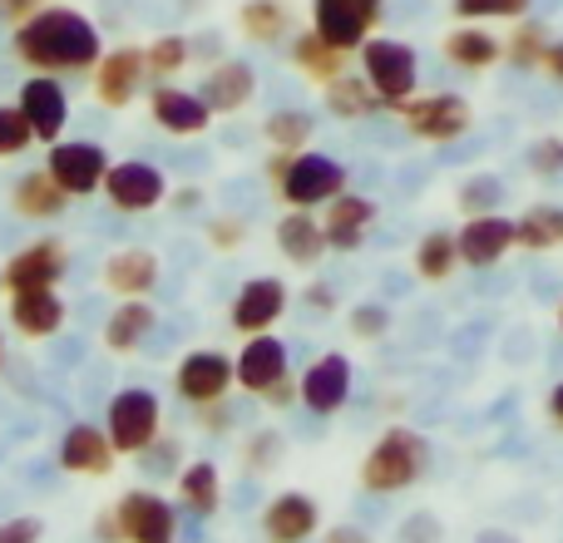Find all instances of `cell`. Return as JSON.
<instances>
[{
	"instance_id": "obj_1",
	"label": "cell",
	"mask_w": 563,
	"mask_h": 543,
	"mask_svg": "<svg viewBox=\"0 0 563 543\" xmlns=\"http://www.w3.org/2000/svg\"><path fill=\"white\" fill-rule=\"evenodd\" d=\"M99 55H104L99 25L65 0H49L15 25V59L40 75H79V69H95Z\"/></svg>"
},
{
	"instance_id": "obj_2",
	"label": "cell",
	"mask_w": 563,
	"mask_h": 543,
	"mask_svg": "<svg viewBox=\"0 0 563 543\" xmlns=\"http://www.w3.org/2000/svg\"><path fill=\"white\" fill-rule=\"evenodd\" d=\"M361 69H366L371 89L380 95V104H406L416 95L420 65H416V49L400 45V40H366L361 45Z\"/></svg>"
},
{
	"instance_id": "obj_3",
	"label": "cell",
	"mask_w": 563,
	"mask_h": 543,
	"mask_svg": "<svg viewBox=\"0 0 563 543\" xmlns=\"http://www.w3.org/2000/svg\"><path fill=\"white\" fill-rule=\"evenodd\" d=\"M420 469H426V440L410 435V430H390V435L371 450L361 479H366V489H376V495H396Z\"/></svg>"
},
{
	"instance_id": "obj_4",
	"label": "cell",
	"mask_w": 563,
	"mask_h": 543,
	"mask_svg": "<svg viewBox=\"0 0 563 543\" xmlns=\"http://www.w3.org/2000/svg\"><path fill=\"white\" fill-rule=\"evenodd\" d=\"M158 415H164V406H158L154 390H139V386L134 390H119V396L104 406L109 440H114L119 455H139V450L154 445Z\"/></svg>"
},
{
	"instance_id": "obj_5",
	"label": "cell",
	"mask_w": 563,
	"mask_h": 543,
	"mask_svg": "<svg viewBox=\"0 0 563 543\" xmlns=\"http://www.w3.org/2000/svg\"><path fill=\"white\" fill-rule=\"evenodd\" d=\"M49 178L65 188L69 198H89L104 188V174H109V154L89 138H69V144H49V158H45Z\"/></svg>"
},
{
	"instance_id": "obj_6",
	"label": "cell",
	"mask_w": 563,
	"mask_h": 543,
	"mask_svg": "<svg viewBox=\"0 0 563 543\" xmlns=\"http://www.w3.org/2000/svg\"><path fill=\"white\" fill-rule=\"evenodd\" d=\"M277 184L291 208H317V203H331L346 188V168L327 154H297V158H287V174Z\"/></svg>"
},
{
	"instance_id": "obj_7",
	"label": "cell",
	"mask_w": 563,
	"mask_h": 543,
	"mask_svg": "<svg viewBox=\"0 0 563 543\" xmlns=\"http://www.w3.org/2000/svg\"><path fill=\"white\" fill-rule=\"evenodd\" d=\"M386 0H311V30L336 49H361Z\"/></svg>"
},
{
	"instance_id": "obj_8",
	"label": "cell",
	"mask_w": 563,
	"mask_h": 543,
	"mask_svg": "<svg viewBox=\"0 0 563 543\" xmlns=\"http://www.w3.org/2000/svg\"><path fill=\"white\" fill-rule=\"evenodd\" d=\"M104 193L119 213H148V208H158L168 198V178L148 158H124V164H109Z\"/></svg>"
},
{
	"instance_id": "obj_9",
	"label": "cell",
	"mask_w": 563,
	"mask_h": 543,
	"mask_svg": "<svg viewBox=\"0 0 563 543\" xmlns=\"http://www.w3.org/2000/svg\"><path fill=\"white\" fill-rule=\"evenodd\" d=\"M15 104H20V114L30 119V129H35V144H55V138L65 134L69 95H65V85H59V75H40V69H30V79L20 85Z\"/></svg>"
},
{
	"instance_id": "obj_10",
	"label": "cell",
	"mask_w": 563,
	"mask_h": 543,
	"mask_svg": "<svg viewBox=\"0 0 563 543\" xmlns=\"http://www.w3.org/2000/svg\"><path fill=\"white\" fill-rule=\"evenodd\" d=\"M144 79H148L144 49H139V45H119V49H109V55H99V65H95V99L104 109H124V104H134V95L144 89Z\"/></svg>"
},
{
	"instance_id": "obj_11",
	"label": "cell",
	"mask_w": 563,
	"mask_h": 543,
	"mask_svg": "<svg viewBox=\"0 0 563 543\" xmlns=\"http://www.w3.org/2000/svg\"><path fill=\"white\" fill-rule=\"evenodd\" d=\"M114 519H119V539L129 543H174V529H178L174 505L148 495V489H134V495L119 499Z\"/></svg>"
},
{
	"instance_id": "obj_12",
	"label": "cell",
	"mask_w": 563,
	"mask_h": 543,
	"mask_svg": "<svg viewBox=\"0 0 563 543\" xmlns=\"http://www.w3.org/2000/svg\"><path fill=\"white\" fill-rule=\"evenodd\" d=\"M148 109H154V124L174 138H194L213 124V109L198 89H178V85H158L148 95Z\"/></svg>"
},
{
	"instance_id": "obj_13",
	"label": "cell",
	"mask_w": 563,
	"mask_h": 543,
	"mask_svg": "<svg viewBox=\"0 0 563 543\" xmlns=\"http://www.w3.org/2000/svg\"><path fill=\"white\" fill-rule=\"evenodd\" d=\"M233 376H238V366L228 356H218V351H194V356H184L174 370L178 396L194 400V406H213V400L233 386Z\"/></svg>"
},
{
	"instance_id": "obj_14",
	"label": "cell",
	"mask_w": 563,
	"mask_h": 543,
	"mask_svg": "<svg viewBox=\"0 0 563 543\" xmlns=\"http://www.w3.org/2000/svg\"><path fill=\"white\" fill-rule=\"evenodd\" d=\"M198 95L208 99V109L213 114H238V109L253 104L257 95V69L247 65V59H218L213 69L203 75V85H198Z\"/></svg>"
},
{
	"instance_id": "obj_15",
	"label": "cell",
	"mask_w": 563,
	"mask_h": 543,
	"mask_svg": "<svg viewBox=\"0 0 563 543\" xmlns=\"http://www.w3.org/2000/svg\"><path fill=\"white\" fill-rule=\"evenodd\" d=\"M406 109V129L416 138H460L470 129V104L460 95H430V99H416V104H400Z\"/></svg>"
},
{
	"instance_id": "obj_16",
	"label": "cell",
	"mask_w": 563,
	"mask_h": 543,
	"mask_svg": "<svg viewBox=\"0 0 563 543\" xmlns=\"http://www.w3.org/2000/svg\"><path fill=\"white\" fill-rule=\"evenodd\" d=\"M65 267H69L65 247H59L55 237H45V243H30V247H20V253L10 257V267H5V287H10V291L55 287V281L65 277Z\"/></svg>"
},
{
	"instance_id": "obj_17",
	"label": "cell",
	"mask_w": 563,
	"mask_h": 543,
	"mask_svg": "<svg viewBox=\"0 0 563 543\" xmlns=\"http://www.w3.org/2000/svg\"><path fill=\"white\" fill-rule=\"evenodd\" d=\"M114 440L109 430H95V425H69L65 440H59V469L69 475H109L114 465Z\"/></svg>"
},
{
	"instance_id": "obj_18",
	"label": "cell",
	"mask_w": 563,
	"mask_h": 543,
	"mask_svg": "<svg viewBox=\"0 0 563 543\" xmlns=\"http://www.w3.org/2000/svg\"><path fill=\"white\" fill-rule=\"evenodd\" d=\"M287 311V287L277 277H253L233 301V326L238 331H267Z\"/></svg>"
},
{
	"instance_id": "obj_19",
	"label": "cell",
	"mask_w": 563,
	"mask_h": 543,
	"mask_svg": "<svg viewBox=\"0 0 563 543\" xmlns=\"http://www.w3.org/2000/svg\"><path fill=\"white\" fill-rule=\"evenodd\" d=\"M346 390H351L346 356H321L317 366L301 376V400H307V410H317V415H331V410H341Z\"/></svg>"
},
{
	"instance_id": "obj_20",
	"label": "cell",
	"mask_w": 563,
	"mask_h": 543,
	"mask_svg": "<svg viewBox=\"0 0 563 543\" xmlns=\"http://www.w3.org/2000/svg\"><path fill=\"white\" fill-rule=\"evenodd\" d=\"M287 376V346L277 336H253L238 356V386L247 390H273Z\"/></svg>"
},
{
	"instance_id": "obj_21",
	"label": "cell",
	"mask_w": 563,
	"mask_h": 543,
	"mask_svg": "<svg viewBox=\"0 0 563 543\" xmlns=\"http://www.w3.org/2000/svg\"><path fill=\"white\" fill-rule=\"evenodd\" d=\"M10 321H15L30 341H35V336L45 341V336H55V331L65 326V301H59L49 287L15 291V301H10Z\"/></svg>"
},
{
	"instance_id": "obj_22",
	"label": "cell",
	"mask_w": 563,
	"mask_h": 543,
	"mask_svg": "<svg viewBox=\"0 0 563 543\" xmlns=\"http://www.w3.org/2000/svg\"><path fill=\"white\" fill-rule=\"evenodd\" d=\"M104 287L119 291V297H144V291L158 287V257L144 253V247H124L104 263Z\"/></svg>"
},
{
	"instance_id": "obj_23",
	"label": "cell",
	"mask_w": 563,
	"mask_h": 543,
	"mask_svg": "<svg viewBox=\"0 0 563 543\" xmlns=\"http://www.w3.org/2000/svg\"><path fill=\"white\" fill-rule=\"evenodd\" d=\"M317 529V505L307 495H282L263 509V534L273 543H301Z\"/></svg>"
},
{
	"instance_id": "obj_24",
	"label": "cell",
	"mask_w": 563,
	"mask_h": 543,
	"mask_svg": "<svg viewBox=\"0 0 563 543\" xmlns=\"http://www.w3.org/2000/svg\"><path fill=\"white\" fill-rule=\"evenodd\" d=\"M158 326V317H154V307H148L144 297H124L114 311H109V321H104V341L114 351H134V346H144V336Z\"/></svg>"
},
{
	"instance_id": "obj_25",
	"label": "cell",
	"mask_w": 563,
	"mask_h": 543,
	"mask_svg": "<svg viewBox=\"0 0 563 543\" xmlns=\"http://www.w3.org/2000/svg\"><path fill=\"white\" fill-rule=\"evenodd\" d=\"M371 218H376V208H371V198H356V193H336L331 198V213H327V243L341 247V253H351V247L361 243V233L371 228Z\"/></svg>"
},
{
	"instance_id": "obj_26",
	"label": "cell",
	"mask_w": 563,
	"mask_h": 543,
	"mask_svg": "<svg viewBox=\"0 0 563 543\" xmlns=\"http://www.w3.org/2000/svg\"><path fill=\"white\" fill-rule=\"evenodd\" d=\"M515 243V223H505V218H475V223L460 233V257H470L475 267L485 263H499L505 257V247Z\"/></svg>"
},
{
	"instance_id": "obj_27",
	"label": "cell",
	"mask_w": 563,
	"mask_h": 543,
	"mask_svg": "<svg viewBox=\"0 0 563 543\" xmlns=\"http://www.w3.org/2000/svg\"><path fill=\"white\" fill-rule=\"evenodd\" d=\"M65 188L49 178V168L45 174H25L15 184V193H10V203H15V213L20 218H59L65 213Z\"/></svg>"
},
{
	"instance_id": "obj_28",
	"label": "cell",
	"mask_w": 563,
	"mask_h": 543,
	"mask_svg": "<svg viewBox=\"0 0 563 543\" xmlns=\"http://www.w3.org/2000/svg\"><path fill=\"white\" fill-rule=\"evenodd\" d=\"M291 65H297L301 75H311V79H321V85H331V79L341 75V65H346V49L327 45L317 30H301V35L291 40Z\"/></svg>"
},
{
	"instance_id": "obj_29",
	"label": "cell",
	"mask_w": 563,
	"mask_h": 543,
	"mask_svg": "<svg viewBox=\"0 0 563 543\" xmlns=\"http://www.w3.org/2000/svg\"><path fill=\"white\" fill-rule=\"evenodd\" d=\"M291 25V10L282 0H243L238 10V30H243L253 45H277Z\"/></svg>"
},
{
	"instance_id": "obj_30",
	"label": "cell",
	"mask_w": 563,
	"mask_h": 543,
	"mask_svg": "<svg viewBox=\"0 0 563 543\" xmlns=\"http://www.w3.org/2000/svg\"><path fill=\"white\" fill-rule=\"evenodd\" d=\"M277 243L291 263H317L321 247H327V228L311 223V213H287L277 223Z\"/></svg>"
},
{
	"instance_id": "obj_31",
	"label": "cell",
	"mask_w": 563,
	"mask_h": 543,
	"mask_svg": "<svg viewBox=\"0 0 563 543\" xmlns=\"http://www.w3.org/2000/svg\"><path fill=\"white\" fill-rule=\"evenodd\" d=\"M327 109L336 119H366L371 109H380V95L371 89V79H346V75H336L327 85Z\"/></svg>"
},
{
	"instance_id": "obj_32",
	"label": "cell",
	"mask_w": 563,
	"mask_h": 543,
	"mask_svg": "<svg viewBox=\"0 0 563 543\" xmlns=\"http://www.w3.org/2000/svg\"><path fill=\"white\" fill-rule=\"evenodd\" d=\"M445 55L455 59V65H465V69H485V65H495L499 59V45H495L489 30L465 25V30H455V35L445 40Z\"/></svg>"
},
{
	"instance_id": "obj_33",
	"label": "cell",
	"mask_w": 563,
	"mask_h": 543,
	"mask_svg": "<svg viewBox=\"0 0 563 543\" xmlns=\"http://www.w3.org/2000/svg\"><path fill=\"white\" fill-rule=\"evenodd\" d=\"M178 489H184V505L194 509V514H213L218 499H223V495H218V489H223V485H218V469L208 465V459L188 465L184 475H178Z\"/></svg>"
},
{
	"instance_id": "obj_34",
	"label": "cell",
	"mask_w": 563,
	"mask_h": 543,
	"mask_svg": "<svg viewBox=\"0 0 563 543\" xmlns=\"http://www.w3.org/2000/svg\"><path fill=\"white\" fill-rule=\"evenodd\" d=\"M263 134H267V144H277V148H301L311 134H317V119L307 114V109H273L267 114V124H263Z\"/></svg>"
},
{
	"instance_id": "obj_35",
	"label": "cell",
	"mask_w": 563,
	"mask_h": 543,
	"mask_svg": "<svg viewBox=\"0 0 563 543\" xmlns=\"http://www.w3.org/2000/svg\"><path fill=\"white\" fill-rule=\"evenodd\" d=\"M144 59H148V75L154 79H174L178 69L194 59V40L188 35H158L154 45H144Z\"/></svg>"
},
{
	"instance_id": "obj_36",
	"label": "cell",
	"mask_w": 563,
	"mask_h": 543,
	"mask_svg": "<svg viewBox=\"0 0 563 543\" xmlns=\"http://www.w3.org/2000/svg\"><path fill=\"white\" fill-rule=\"evenodd\" d=\"M515 237L525 247H549V243H563V208H534L525 223L515 228Z\"/></svg>"
},
{
	"instance_id": "obj_37",
	"label": "cell",
	"mask_w": 563,
	"mask_h": 543,
	"mask_svg": "<svg viewBox=\"0 0 563 543\" xmlns=\"http://www.w3.org/2000/svg\"><path fill=\"white\" fill-rule=\"evenodd\" d=\"M35 144V129L20 114V104H0V158H15Z\"/></svg>"
},
{
	"instance_id": "obj_38",
	"label": "cell",
	"mask_w": 563,
	"mask_h": 543,
	"mask_svg": "<svg viewBox=\"0 0 563 543\" xmlns=\"http://www.w3.org/2000/svg\"><path fill=\"white\" fill-rule=\"evenodd\" d=\"M455 253H460V243L450 233H430L426 243H420V253H416V267L426 272V277H445L450 263H455Z\"/></svg>"
},
{
	"instance_id": "obj_39",
	"label": "cell",
	"mask_w": 563,
	"mask_h": 543,
	"mask_svg": "<svg viewBox=\"0 0 563 543\" xmlns=\"http://www.w3.org/2000/svg\"><path fill=\"white\" fill-rule=\"evenodd\" d=\"M529 0H455V15L485 20V15H525Z\"/></svg>"
},
{
	"instance_id": "obj_40",
	"label": "cell",
	"mask_w": 563,
	"mask_h": 543,
	"mask_svg": "<svg viewBox=\"0 0 563 543\" xmlns=\"http://www.w3.org/2000/svg\"><path fill=\"white\" fill-rule=\"evenodd\" d=\"M499 198H505V184H499V178H475V184L465 188V208H470V213H479V208H495Z\"/></svg>"
},
{
	"instance_id": "obj_41",
	"label": "cell",
	"mask_w": 563,
	"mask_h": 543,
	"mask_svg": "<svg viewBox=\"0 0 563 543\" xmlns=\"http://www.w3.org/2000/svg\"><path fill=\"white\" fill-rule=\"evenodd\" d=\"M529 164H534L544 178H559V168H563V144H559V138H544V144H534V148H529Z\"/></svg>"
},
{
	"instance_id": "obj_42",
	"label": "cell",
	"mask_w": 563,
	"mask_h": 543,
	"mask_svg": "<svg viewBox=\"0 0 563 543\" xmlns=\"http://www.w3.org/2000/svg\"><path fill=\"white\" fill-rule=\"evenodd\" d=\"M515 59L519 65H529V59H544V30L539 25H525L515 35Z\"/></svg>"
},
{
	"instance_id": "obj_43",
	"label": "cell",
	"mask_w": 563,
	"mask_h": 543,
	"mask_svg": "<svg viewBox=\"0 0 563 543\" xmlns=\"http://www.w3.org/2000/svg\"><path fill=\"white\" fill-rule=\"evenodd\" d=\"M40 519H5L0 524V543H40Z\"/></svg>"
},
{
	"instance_id": "obj_44",
	"label": "cell",
	"mask_w": 563,
	"mask_h": 543,
	"mask_svg": "<svg viewBox=\"0 0 563 543\" xmlns=\"http://www.w3.org/2000/svg\"><path fill=\"white\" fill-rule=\"evenodd\" d=\"M40 5H49V0H0V25H20V20H30Z\"/></svg>"
},
{
	"instance_id": "obj_45",
	"label": "cell",
	"mask_w": 563,
	"mask_h": 543,
	"mask_svg": "<svg viewBox=\"0 0 563 543\" xmlns=\"http://www.w3.org/2000/svg\"><path fill=\"white\" fill-rule=\"evenodd\" d=\"M351 326H356L361 336H380V331H386V311H380V307H361L356 317H351Z\"/></svg>"
},
{
	"instance_id": "obj_46",
	"label": "cell",
	"mask_w": 563,
	"mask_h": 543,
	"mask_svg": "<svg viewBox=\"0 0 563 543\" xmlns=\"http://www.w3.org/2000/svg\"><path fill=\"white\" fill-rule=\"evenodd\" d=\"M158 455H144L139 465H144V475H168L174 469V459H178V445H154Z\"/></svg>"
},
{
	"instance_id": "obj_47",
	"label": "cell",
	"mask_w": 563,
	"mask_h": 543,
	"mask_svg": "<svg viewBox=\"0 0 563 543\" xmlns=\"http://www.w3.org/2000/svg\"><path fill=\"white\" fill-rule=\"evenodd\" d=\"M327 543H371V539H366V534H361V529L341 524V529H331V534H327Z\"/></svg>"
},
{
	"instance_id": "obj_48",
	"label": "cell",
	"mask_w": 563,
	"mask_h": 543,
	"mask_svg": "<svg viewBox=\"0 0 563 543\" xmlns=\"http://www.w3.org/2000/svg\"><path fill=\"white\" fill-rule=\"evenodd\" d=\"M213 237H218V243H238V237H243V228H238V223H213Z\"/></svg>"
},
{
	"instance_id": "obj_49",
	"label": "cell",
	"mask_w": 563,
	"mask_h": 543,
	"mask_svg": "<svg viewBox=\"0 0 563 543\" xmlns=\"http://www.w3.org/2000/svg\"><path fill=\"white\" fill-rule=\"evenodd\" d=\"M544 59H549V69H554V75L563 79V45H549V49H544Z\"/></svg>"
},
{
	"instance_id": "obj_50",
	"label": "cell",
	"mask_w": 563,
	"mask_h": 543,
	"mask_svg": "<svg viewBox=\"0 0 563 543\" xmlns=\"http://www.w3.org/2000/svg\"><path fill=\"white\" fill-rule=\"evenodd\" d=\"M554 415H559V420H563V386H559V390H554Z\"/></svg>"
},
{
	"instance_id": "obj_51",
	"label": "cell",
	"mask_w": 563,
	"mask_h": 543,
	"mask_svg": "<svg viewBox=\"0 0 563 543\" xmlns=\"http://www.w3.org/2000/svg\"><path fill=\"white\" fill-rule=\"evenodd\" d=\"M0 361H5V341H0Z\"/></svg>"
}]
</instances>
